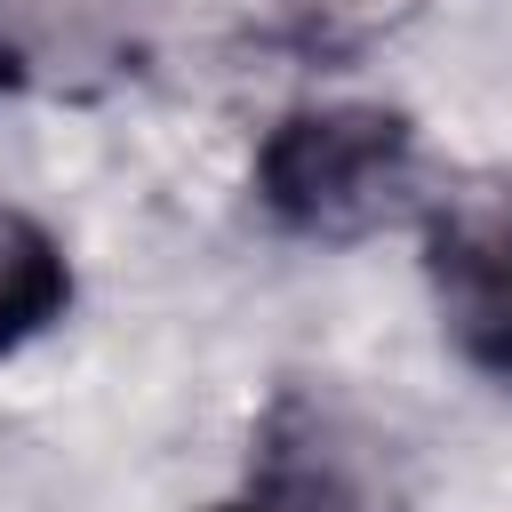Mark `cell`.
I'll use <instances>...</instances> for the list:
<instances>
[{
    "mask_svg": "<svg viewBox=\"0 0 512 512\" xmlns=\"http://www.w3.org/2000/svg\"><path fill=\"white\" fill-rule=\"evenodd\" d=\"M248 184L288 240L352 248L416 200V120L400 104H296L264 128Z\"/></svg>",
    "mask_w": 512,
    "mask_h": 512,
    "instance_id": "obj_1",
    "label": "cell"
},
{
    "mask_svg": "<svg viewBox=\"0 0 512 512\" xmlns=\"http://www.w3.org/2000/svg\"><path fill=\"white\" fill-rule=\"evenodd\" d=\"M440 336L488 384H512V168H456L416 200Z\"/></svg>",
    "mask_w": 512,
    "mask_h": 512,
    "instance_id": "obj_2",
    "label": "cell"
},
{
    "mask_svg": "<svg viewBox=\"0 0 512 512\" xmlns=\"http://www.w3.org/2000/svg\"><path fill=\"white\" fill-rule=\"evenodd\" d=\"M64 304H72L64 240H56L40 216H24V208L0 200V352H16V344H32L40 328H56Z\"/></svg>",
    "mask_w": 512,
    "mask_h": 512,
    "instance_id": "obj_3",
    "label": "cell"
},
{
    "mask_svg": "<svg viewBox=\"0 0 512 512\" xmlns=\"http://www.w3.org/2000/svg\"><path fill=\"white\" fill-rule=\"evenodd\" d=\"M312 440H320V424H312L296 400H280L272 424H264V448H256L248 488H240L232 504H216V512H352V496H344L336 472L312 456Z\"/></svg>",
    "mask_w": 512,
    "mask_h": 512,
    "instance_id": "obj_4",
    "label": "cell"
},
{
    "mask_svg": "<svg viewBox=\"0 0 512 512\" xmlns=\"http://www.w3.org/2000/svg\"><path fill=\"white\" fill-rule=\"evenodd\" d=\"M400 16H416V0H296V48L312 56H352L376 32H392Z\"/></svg>",
    "mask_w": 512,
    "mask_h": 512,
    "instance_id": "obj_5",
    "label": "cell"
},
{
    "mask_svg": "<svg viewBox=\"0 0 512 512\" xmlns=\"http://www.w3.org/2000/svg\"><path fill=\"white\" fill-rule=\"evenodd\" d=\"M24 80H32V48H24V40H16V24L0 16V96H8V88H24Z\"/></svg>",
    "mask_w": 512,
    "mask_h": 512,
    "instance_id": "obj_6",
    "label": "cell"
}]
</instances>
